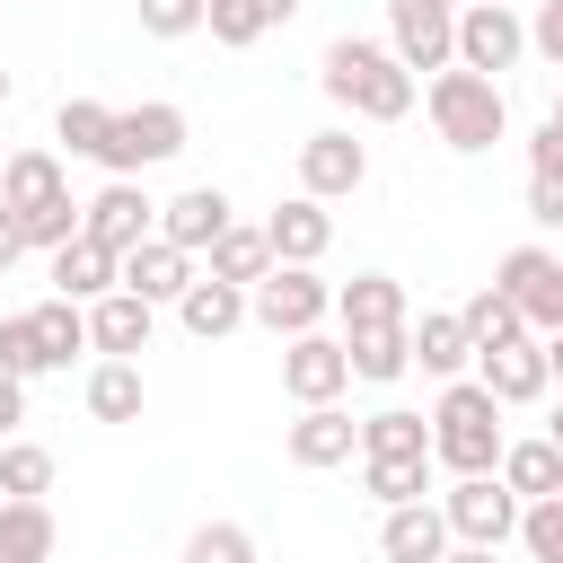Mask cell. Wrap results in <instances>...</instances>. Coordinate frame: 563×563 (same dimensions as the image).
I'll list each match as a JSON object with an SVG mask.
<instances>
[{"label":"cell","mask_w":563,"mask_h":563,"mask_svg":"<svg viewBox=\"0 0 563 563\" xmlns=\"http://www.w3.org/2000/svg\"><path fill=\"white\" fill-rule=\"evenodd\" d=\"M317 79H325V97H334L352 123H405V114H413V70L396 62V44H369V35H334Z\"/></svg>","instance_id":"cell-1"},{"label":"cell","mask_w":563,"mask_h":563,"mask_svg":"<svg viewBox=\"0 0 563 563\" xmlns=\"http://www.w3.org/2000/svg\"><path fill=\"white\" fill-rule=\"evenodd\" d=\"M501 405L484 378H449L440 405H431V466L449 475H501Z\"/></svg>","instance_id":"cell-2"},{"label":"cell","mask_w":563,"mask_h":563,"mask_svg":"<svg viewBox=\"0 0 563 563\" xmlns=\"http://www.w3.org/2000/svg\"><path fill=\"white\" fill-rule=\"evenodd\" d=\"M422 106H431V132L449 141V150H493L501 132H510V97H501V79H484V70H440V79H422Z\"/></svg>","instance_id":"cell-3"},{"label":"cell","mask_w":563,"mask_h":563,"mask_svg":"<svg viewBox=\"0 0 563 563\" xmlns=\"http://www.w3.org/2000/svg\"><path fill=\"white\" fill-rule=\"evenodd\" d=\"M176 150H185V106L150 97V106H123V114H114L97 167H106V176H141V167H158V158H176Z\"/></svg>","instance_id":"cell-4"},{"label":"cell","mask_w":563,"mask_h":563,"mask_svg":"<svg viewBox=\"0 0 563 563\" xmlns=\"http://www.w3.org/2000/svg\"><path fill=\"white\" fill-rule=\"evenodd\" d=\"M246 299H255V325H264V334H282V343L317 334V325H325V308H334V290L317 282V264H273Z\"/></svg>","instance_id":"cell-5"},{"label":"cell","mask_w":563,"mask_h":563,"mask_svg":"<svg viewBox=\"0 0 563 563\" xmlns=\"http://www.w3.org/2000/svg\"><path fill=\"white\" fill-rule=\"evenodd\" d=\"M440 510H449V537H457V545H493V554H501V545L519 537V510H528V501H519L501 475H457V484L440 493Z\"/></svg>","instance_id":"cell-6"},{"label":"cell","mask_w":563,"mask_h":563,"mask_svg":"<svg viewBox=\"0 0 563 563\" xmlns=\"http://www.w3.org/2000/svg\"><path fill=\"white\" fill-rule=\"evenodd\" d=\"M457 9H466V0H387V26H396L387 44H396V62H405L413 79H422V70L440 79V70L457 62Z\"/></svg>","instance_id":"cell-7"},{"label":"cell","mask_w":563,"mask_h":563,"mask_svg":"<svg viewBox=\"0 0 563 563\" xmlns=\"http://www.w3.org/2000/svg\"><path fill=\"white\" fill-rule=\"evenodd\" d=\"M519 53H528V18H519L510 0L457 9V70H484V79H501V70H519Z\"/></svg>","instance_id":"cell-8"},{"label":"cell","mask_w":563,"mask_h":563,"mask_svg":"<svg viewBox=\"0 0 563 563\" xmlns=\"http://www.w3.org/2000/svg\"><path fill=\"white\" fill-rule=\"evenodd\" d=\"M361 176H369V141H352L343 123L299 141V194L308 202H343V194H361Z\"/></svg>","instance_id":"cell-9"},{"label":"cell","mask_w":563,"mask_h":563,"mask_svg":"<svg viewBox=\"0 0 563 563\" xmlns=\"http://www.w3.org/2000/svg\"><path fill=\"white\" fill-rule=\"evenodd\" d=\"M79 238H97L106 255L150 246V238H158V202L141 194V176H106V194L88 202V229H79Z\"/></svg>","instance_id":"cell-10"},{"label":"cell","mask_w":563,"mask_h":563,"mask_svg":"<svg viewBox=\"0 0 563 563\" xmlns=\"http://www.w3.org/2000/svg\"><path fill=\"white\" fill-rule=\"evenodd\" d=\"M229 229H238V220H229V194H220V185H185L176 202H158V238L185 246V255H211Z\"/></svg>","instance_id":"cell-11"},{"label":"cell","mask_w":563,"mask_h":563,"mask_svg":"<svg viewBox=\"0 0 563 563\" xmlns=\"http://www.w3.org/2000/svg\"><path fill=\"white\" fill-rule=\"evenodd\" d=\"M282 387H290L299 405H334V396L352 387V352H343L334 334H299V343L282 352Z\"/></svg>","instance_id":"cell-12"},{"label":"cell","mask_w":563,"mask_h":563,"mask_svg":"<svg viewBox=\"0 0 563 563\" xmlns=\"http://www.w3.org/2000/svg\"><path fill=\"white\" fill-rule=\"evenodd\" d=\"M352 449H361V422H352L343 405H299V422H290V466L325 475V466H343Z\"/></svg>","instance_id":"cell-13"},{"label":"cell","mask_w":563,"mask_h":563,"mask_svg":"<svg viewBox=\"0 0 563 563\" xmlns=\"http://www.w3.org/2000/svg\"><path fill=\"white\" fill-rule=\"evenodd\" d=\"M457 537H449V510L440 501H405V510H387L378 519V554L387 563H440Z\"/></svg>","instance_id":"cell-14"},{"label":"cell","mask_w":563,"mask_h":563,"mask_svg":"<svg viewBox=\"0 0 563 563\" xmlns=\"http://www.w3.org/2000/svg\"><path fill=\"white\" fill-rule=\"evenodd\" d=\"M264 238H273V264H317V255L334 246V211L308 202V194H290V202H273Z\"/></svg>","instance_id":"cell-15"},{"label":"cell","mask_w":563,"mask_h":563,"mask_svg":"<svg viewBox=\"0 0 563 563\" xmlns=\"http://www.w3.org/2000/svg\"><path fill=\"white\" fill-rule=\"evenodd\" d=\"M106 290H123V255H106L97 238H70V246L53 255V299H79V308H97Z\"/></svg>","instance_id":"cell-16"},{"label":"cell","mask_w":563,"mask_h":563,"mask_svg":"<svg viewBox=\"0 0 563 563\" xmlns=\"http://www.w3.org/2000/svg\"><path fill=\"white\" fill-rule=\"evenodd\" d=\"M475 378L493 387V405H537L545 387H554V369H545V343L528 334V343H510V352H484L475 361Z\"/></svg>","instance_id":"cell-17"},{"label":"cell","mask_w":563,"mask_h":563,"mask_svg":"<svg viewBox=\"0 0 563 563\" xmlns=\"http://www.w3.org/2000/svg\"><path fill=\"white\" fill-rule=\"evenodd\" d=\"M123 290H132V299H150V308H158V299H185V290H194V255H185V246H167V238H150V246H132V255H123Z\"/></svg>","instance_id":"cell-18"},{"label":"cell","mask_w":563,"mask_h":563,"mask_svg":"<svg viewBox=\"0 0 563 563\" xmlns=\"http://www.w3.org/2000/svg\"><path fill=\"white\" fill-rule=\"evenodd\" d=\"M176 317H185V334H202V343H220V334H238V325L255 317V299H246L238 282H211V273H194V290L176 299Z\"/></svg>","instance_id":"cell-19"},{"label":"cell","mask_w":563,"mask_h":563,"mask_svg":"<svg viewBox=\"0 0 563 563\" xmlns=\"http://www.w3.org/2000/svg\"><path fill=\"white\" fill-rule=\"evenodd\" d=\"M334 317H343V334L405 325V282H396V273H352V282L334 290Z\"/></svg>","instance_id":"cell-20"},{"label":"cell","mask_w":563,"mask_h":563,"mask_svg":"<svg viewBox=\"0 0 563 563\" xmlns=\"http://www.w3.org/2000/svg\"><path fill=\"white\" fill-rule=\"evenodd\" d=\"M88 343H97L106 361H132V352H150V299H132V290H106V299L88 308Z\"/></svg>","instance_id":"cell-21"},{"label":"cell","mask_w":563,"mask_h":563,"mask_svg":"<svg viewBox=\"0 0 563 563\" xmlns=\"http://www.w3.org/2000/svg\"><path fill=\"white\" fill-rule=\"evenodd\" d=\"M70 185H62V158L53 150H9V167H0V202L26 220V211H44V202H62Z\"/></svg>","instance_id":"cell-22"},{"label":"cell","mask_w":563,"mask_h":563,"mask_svg":"<svg viewBox=\"0 0 563 563\" xmlns=\"http://www.w3.org/2000/svg\"><path fill=\"white\" fill-rule=\"evenodd\" d=\"M413 361H422L431 378H457V369L475 361V334H466V317H457V308H431V317L413 325Z\"/></svg>","instance_id":"cell-23"},{"label":"cell","mask_w":563,"mask_h":563,"mask_svg":"<svg viewBox=\"0 0 563 563\" xmlns=\"http://www.w3.org/2000/svg\"><path fill=\"white\" fill-rule=\"evenodd\" d=\"M501 484H510L519 501H554V493H563V449H554V440H510V449H501Z\"/></svg>","instance_id":"cell-24"},{"label":"cell","mask_w":563,"mask_h":563,"mask_svg":"<svg viewBox=\"0 0 563 563\" xmlns=\"http://www.w3.org/2000/svg\"><path fill=\"white\" fill-rule=\"evenodd\" d=\"M457 317H466V334H475V361H484V352H510V343H528V317H519V299H501L493 282H484V290H475Z\"/></svg>","instance_id":"cell-25"},{"label":"cell","mask_w":563,"mask_h":563,"mask_svg":"<svg viewBox=\"0 0 563 563\" xmlns=\"http://www.w3.org/2000/svg\"><path fill=\"white\" fill-rule=\"evenodd\" d=\"M343 352H352V378H369V387H387V378H405V369H413V325H378V334H343Z\"/></svg>","instance_id":"cell-26"},{"label":"cell","mask_w":563,"mask_h":563,"mask_svg":"<svg viewBox=\"0 0 563 563\" xmlns=\"http://www.w3.org/2000/svg\"><path fill=\"white\" fill-rule=\"evenodd\" d=\"M361 457H431V413H405V405L369 413L361 422Z\"/></svg>","instance_id":"cell-27"},{"label":"cell","mask_w":563,"mask_h":563,"mask_svg":"<svg viewBox=\"0 0 563 563\" xmlns=\"http://www.w3.org/2000/svg\"><path fill=\"white\" fill-rule=\"evenodd\" d=\"M361 493L378 510H405V501L431 493V457H361Z\"/></svg>","instance_id":"cell-28"},{"label":"cell","mask_w":563,"mask_h":563,"mask_svg":"<svg viewBox=\"0 0 563 563\" xmlns=\"http://www.w3.org/2000/svg\"><path fill=\"white\" fill-rule=\"evenodd\" d=\"M0 563H53V510L44 501H0Z\"/></svg>","instance_id":"cell-29"},{"label":"cell","mask_w":563,"mask_h":563,"mask_svg":"<svg viewBox=\"0 0 563 563\" xmlns=\"http://www.w3.org/2000/svg\"><path fill=\"white\" fill-rule=\"evenodd\" d=\"M211 282H238V290H255L264 273H273V238L264 229H229L220 246H211V264H202Z\"/></svg>","instance_id":"cell-30"},{"label":"cell","mask_w":563,"mask_h":563,"mask_svg":"<svg viewBox=\"0 0 563 563\" xmlns=\"http://www.w3.org/2000/svg\"><path fill=\"white\" fill-rule=\"evenodd\" d=\"M88 413L97 422H141V361H97L88 369Z\"/></svg>","instance_id":"cell-31"},{"label":"cell","mask_w":563,"mask_h":563,"mask_svg":"<svg viewBox=\"0 0 563 563\" xmlns=\"http://www.w3.org/2000/svg\"><path fill=\"white\" fill-rule=\"evenodd\" d=\"M35 317V343H44V361L62 369L70 352H88V308L79 299H44V308H26Z\"/></svg>","instance_id":"cell-32"},{"label":"cell","mask_w":563,"mask_h":563,"mask_svg":"<svg viewBox=\"0 0 563 563\" xmlns=\"http://www.w3.org/2000/svg\"><path fill=\"white\" fill-rule=\"evenodd\" d=\"M44 493H53V449L9 440L0 449V501H44Z\"/></svg>","instance_id":"cell-33"},{"label":"cell","mask_w":563,"mask_h":563,"mask_svg":"<svg viewBox=\"0 0 563 563\" xmlns=\"http://www.w3.org/2000/svg\"><path fill=\"white\" fill-rule=\"evenodd\" d=\"M106 132H114V106H97V97H62L53 141H70V158H97V150H106Z\"/></svg>","instance_id":"cell-34"},{"label":"cell","mask_w":563,"mask_h":563,"mask_svg":"<svg viewBox=\"0 0 563 563\" xmlns=\"http://www.w3.org/2000/svg\"><path fill=\"white\" fill-rule=\"evenodd\" d=\"M185 563H255V537H246L238 519H202V528L185 537Z\"/></svg>","instance_id":"cell-35"},{"label":"cell","mask_w":563,"mask_h":563,"mask_svg":"<svg viewBox=\"0 0 563 563\" xmlns=\"http://www.w3.org/2000/svg\"><path fill=\"white\" fill-rule=\"evenodd\" d=\"M202 26H211V44H229V53H238V44H255L273 18H264V0H211V9H202Z\"/></svg>","instance_id":"cell-36"},{"label":"cell","mask_w":563,"mask_h":563,"mask_svg":"<svg viewBox=\"0 0 563 563\" xmlns=\"http://www.w3.org/2000/svg\"><path fill=\"white\" fill-rule=\"evenodd\" d=\"M519 545H528V563H563V493L519 510Z\"/></svg>","instance_id":"cell-37"},{"label":"cell","mask_w":563,"mask_h":563,"mask_svg":"<svg viewBox=\"0 0 563 563\" xmlns=\"http://www.w3.org/2000/svg\"><path fill=\"white\" fill-rule=\"evenodd\" d=\"M0 369H9V378L53 369V361H44V343H35V317H0Z\"/></svg>","instance_id":"cell-38"},{"label":"cell","mask_w":563,"mask_h":563,"mask_svg":"<svg viewBox=\"0 0 563 563\" xmlns=\"http://www.w3.org/2000/svg\"><path fill=\"white\" fill-rule=\"evenodd\" d=\"M519 317H528V334H537V343H545V334H563V255H554V264H545V282L519 299Z\"/></svg>","instance_id":"cell-39"},{"label":"cell","mask_w":563,"mask_h":563,"mask_svg":"<svg viewBox=\"0 0 563 563\" xmlns=\"http://www.w3.org/2000/svg\"><path fill=\"white\" fill-rule=\"evenodd\" d=\"M545 264H554L545 246H510V255L493 264V290H501V299H528V290L545 282Z\"/></svg>","instance_id":"cell-40"},{"label":"cell","mask_w":563,"mask_h":563,"mask_svg":"<svg viewBox=\"0 0 563 563\" xmlns=\"http://www.w3.org/2000/svg\"><path fill=\"white\" fill-rule=\"evenodd\" d=\"M202 9H211V0H141V35L176 44V35H194V26H202Z\"/></svg>","instance_id":"cell-41"},{"label":"cell","mask_w":563,"mask_h":563,"mask_svg":"<svg viewBox=\"0 0 563 563\" xmlns=\"http://www.w3.org/2000/svg\"><path fill=\"white\" fill-rule=\"evenodd\" d=\"M528 53H545V62L563 70V0H545V9L528 18Z\"/></svg>","instance_id":"cell-42"},{"label":"cell","mask_w":563,"mask_h":563,"mask_svg":"<svg viewBox=\"0 0 563 563\" xmlns=\"http://www.w3.org/2000/svg\"><path fill=\"white\" fill-rule=\"evenodd\" d=\"M528 176H563V123H554V114H545L537 141H528Z\"/></svg>","instance_id":"cell-43"},{"label":"cell","mask_w":563,"mask_h":563,"mask_svg":"<svg viewBox=\"0 0 563 563\" xmlns=\"http://www.w3.org/2000/svg\"><path fill=\"white\" fill-rule=\"evenodd\" d=\"M18 422H26V378H9V369H0V440H9Z\"/></svg>","instance_id":"cell-44"},{"label":"cell","mask_w":563,"mask_h":563,"mask_svg":"<svg viewBox=\"0 0 563 563\" xmlns=\"http://www.w3.org/2000/svg\"><path fill=\"white\" fill-rule=\"evenodd\" d=\"M18 255H26V229H18V211H9V202H0V273H9V264H18Z\"/></svg>","instance_id":"cell-45"},{"label":"cell","mask_w":563,"mask_h":563,"mask_svg":"<svg viewBox=\"0 0 563 563\" xmlns=\"http://www.w3.org/2000/svg\"><path fill=\"white\" fill-rule=\"evenodd\" d=\"M440 563H501V554H493V545H449Z\"/></svg>","instance_id":"cell-46"},{"label":"cell","mask_w":563,"mask_h":563,"mask_svg":"<svg viewBox=\"0 0 563 563\" xmlns=\"http://www.w3.org/2000/svg\"><path fill=\"white\" fill-rule=\"evenodd\" d=\"M264 18H273V26H282V18H299V0H264Z\"/></svg>","instance_id":"cell-47"},{"label":"cell","mask_w":563,"mask_h":563,"mask_svg":"<svg viewBox=\"0 0 563 563\" xmlns=\"http://www.w3.org/2000/svg\"><path fill=\"white\" fill-rule=\"evenodd\" d=\"M545 369H554V378H563V334H545Z\"/></svg>","instance_id":"cell-48"},{"label":"cell","mask_w":563,"mask_h":563,"mask_svg":"<svg viewBox=\"0 0 563 563\" xmlns=\"http://www.w3.org/2000/svg\"><path fill=\"white\" fill-rule=\"evenodd\" d=\"M545 440H554V449H563V405H554V422H545Z\"/></svg>","instance_id":"cell-49"},{"label":"cell","mask_w":563,"mask_h":563,"mask_svg":"<svg viewBox=\"0 0 563 563\" xmlns=\"http://www.w3.org/2000/svg\"><path fill=\"white\" fill-rule=\"evenodd\" d=\"M554 123H563V88H554Z\"/></svg>","instance_id":"cell-50"},{"label":"cell","mask_w":563,"mask_h":563,"mask_svg":"<svg viewBox=\"0 0 563 563\" xmlns=\"http://www.w3.org/2000/svg\"><path fill=\"white\" fill-rule=\"evenodd\" d=\"M0 106H9V70H0Z\"/></svg>","instance_id":"cell-51"},{"label":"cell","mask_w":563,"mask_h":563,"mask_svg":"<svg viewBox=\"0 0 563 563\" xmlns=\"http://www.w3.org/2000/svg\"><path fill=\"white\" fill-rule=\"evenodd\" d=\"M466 9H484V0H466Z\"/></svg>","instance_id":"cell-52"},{"label":"cell","mask_w":563,"mask_h":563,"mask_svg":"<svg viewBox=\"0 0 563 563\" xmlns=\"http://www.w3.org/2000/svg\"><path fill=\"white\" fill-rule=\"evenodd\" d=\"M0 167H9V150H0Z\"/></svg>","instance_id":"cell-53"}]
</instances>
